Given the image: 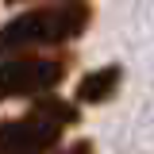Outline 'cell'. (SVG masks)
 Wrapping results in <instances>:
<instances>
[{"instance_id":"obj_4","label":"cell","mask_w":154,"mask_h":154,"mask_svg":"<svg viewBox=\"0 0 154 154\" xmlns=\"http://www.w3.org/2000/svg\"><path fill=\"white\" fill-rule=\"evenodd\" d=\"M119 66H104V69H93V73L81 77V85H77V100L81 104H104V100H112V93L119 89Z\"/></svg>"},{"instance_id":"obj_3","label":"cell","mask_w":154,"mask_h":154,"mask_svg":"<svg viewBox=\"0 0 154 154\" xmlns=\"http://www.w3.org/2000/svg\"><path fill=\"white\" fill-rule=\"evenodd\" d=\"M62 131H66L62 123L31 112V116H23V119H8L0 143H4V154H46V150L58 146Z\"/></svg>"},{"instance_id":"obj_1","label":"cell","mask_w":154,"mask_h":154,"mask_svg":"<svg viewBox=\"0 0 154 154\" xmlns=\"http://www.w3.org/2000/svg\"><path fill=\"white\" fill-rule=\"evenodd\" d=\"M93 19L89 4H54V8H35L27 16H16L12 23H4V46L16 54L27 46H58V42H69L77 38Z\"/></svg>"},{"instance_id":"obj_5","label":"cell","mask_w":154,"mask_h":154,"mask_svg":"<svg viewBox=\"0 0 154 154\" xmlns=\"http://www.w3.org/2000/svg\"><path fill=\"white\" fill-rule=\"evenodd\" d=\"M35 112L46 116V119H54V123H62V127H69V123H77V119H81V116H77V108L69 104V100H62V96H38Z\"/></svg>"},{"instance_id":"obj_2","label":"cell","mask_w":154,"mask_h":154,"mask_svg":"<svg viewBox=\"0 0 154 154\" xmlns=\"http://www.w3.org/2000/svg\"><path fill=\"white\" fill-rule=\"evenodd\" d=\"M69 69V58H8L4 62V96L50 93Z\"/></svg>"},{"instance_id":"obj_6","label":"cell","mask_w":154,"mask_h":154,"mask_svg":"<svg viewBox=\"0 0 154 154\" xmlns=\"http://www.w3.org/2000/svg\"><path fill=\"white\" fill-rule=\"evenodd\" d=\"M66 154H93V143H89V139H81V143H73Z\"/></svg>"}]
</instances>
